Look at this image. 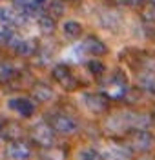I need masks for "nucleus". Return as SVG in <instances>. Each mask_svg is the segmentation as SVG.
I'll list each match as a JSON object with an SVG mask.
<instances>
[{
  "instance_id": "23",
  "label": "nucleus",
  "mask_w": 155,
  "mask_h": 160,
  "mask_svg": "<svg viewBox=\"0 0 155 160\" xmlns=\"http://www.w3.org/2000/svg\"><path fill=\"white\" fill-rule=\"evenodd\" d=\"M60 86H62V88H64L66 91H73L75 88H77V86H79V82H77V78H75L73 75H70L68 78H64V80L60 82Z\"/></svg>"
},
{
  "instance_id": "7",
  "label": "nucleus",
  "mask_w": 155,
  "mask_h": 160,
  "mask_svg": "<svg viewBox=\"0 0 155 160\" xmlns=\"http://www.w3.org/2000/svg\"><path fill=\"white\" fill-rule=\"evenodd\" d=\"M8 106H9L13 111H17L18 115L22 117H31L33 113H35V106H33V102L29 98H11L8 102Z\"/></svg>"
},
{
  "instance_id": "17",
  "label": "nucleus",
  "mask_w": 155,
  "mask_h": 160,
  "mask_svg": "<svg viewBox=\"0 0 155 160\" xmlns=\"http://www.w3.org/2000/svg\"><path fill=\"white\" fill-rule=\"evenodd\" d=\"M0 24H17V13L11 8H0Z\"/></svg>"
},
{
  "instance_id": "15",
  "label": "nucleus",
  "mask_w": 155,
  "mask_h": 160,
  "mask_svg": "<svg viewBox=\"0 0 155 160\" xmlns=\"http://www.w3.org/2000/svg\"><path fill=\"white\" fill-rule=\"evenodd\" d=\"M70 75H71V69H70L66 64H57V66L53 68V71H51V77L57 80L59 84H60L64 78H68Z\"/></svg>"
},
{
  "instance_id": "13",
  "label": "nucleus",
  "mask_w": 155,
  "mask_h": 160,
  "mask_svg": "<svg viewBox=\"0 0 155 160\" xmlns=\"http://www.w3.org/2000/svg\"><path fill=\"white\" fill-rule=\"evenodd\" d=\"M15 51H17L20 57H29V55H33V53L37 51V44H35V40H20V42L17 44Z\"/></svg>"
},
{
  "instance_id": "4",
  "label": "nucleus",
  "mask_w": 155,
  "mask_h": 160,
  "mask_svg": "<svg viewBox=\"0 0 155 160\" xmlns=\"http://www.w3.org/2000/svg\"><path fill=\"white\" fill-rule=\"evenodd\" d=\"M51 128L55 131L62 133V135H71V133H75L79 129V124H77V120L73 117L59 113V115H55L51 118Z\"/></svg>"
},
{
  "instance_id": "24",
  "label": "nucleus",
  "mask_w": 155,
  "mask_h": 160,
  "mask_svg": "<svg viewBox=\"0 0 155 160\" xmlns=\"http://www.w3.org/2000/svg\"><path fill=\"white\" fill-rule=\"evenodd\" d=\"M144 0H126V4L128 6H132V8H137V6H141Z\"/></svg>"
},
{
  "instance_id": "22",
  "label": "nucleus",
  "mask_w": 155,
  "mask_h": 160,
  "mask_svg": "<svg viewBox=\"0 0 155 160\" xmlns=\"http://www.w3.org/2000/svg\"><path fill=\"white\" fill-rule=\"evenodd\" d=\"M11 37H13V31L6 24H0V44H8Z\"/></svg>"
},
{
  "instance_id": "6",
  "label": "nucleus",
  "mask_w": 155,
  "mask_h": 160,
  "mask_svg": "<svg viewBox=\"0 0 155 160\" xmlns=\"http://www.w3.org/2000/svg\"><path fill=\"white\" fill-rule=\"evenodd\" d=\"M82 48L88 51V53L95 55V57H101V55H106V53H108V46H106L101 38L93 37V35H90V37H86V38H84Z\"/></svg>"
},
{
  "instance_id": "10",
  "label": "nucleus",
  "mask_w": 155,
  "mask_h": 160,
  "mask_svg": "<svg viewBox=\"0 0 155 160\" xmlns=\"http://www.w3.org/2000/svg\"><path fill=\"white\" fill-rule=\"evenodd\" d=\"M101 26L106 28V29L115 31L119 26H121V17H119L115 11H108V13L101 15Z\"/></svg>"
},
{
  "instance_id": "21",
  "label": "nucleus",
  "mask_w": 155,
  "mask_h": 160,
  "mask_svg": "<svg viewBox=\"0 0 155 160\" xmlns=\"http://www.w3.org/2000/svg\"><path fill=\"white\" fill-rule=\"evenodd\" d=\"M80 160H104V158H102V153H101V151L84 149L82 153H80Z\"/></svg>"
},
{
  "instance_id": "19",
  "label": "nucleus",
  "mask_w": 155,
  "mask_h": 160,
  "mask_svg": "<svg viewBox=\"0 0 155 160\" xmlns=\"http://www.w3.org/2000/svg\"><path fill=\"white\" fill-rule=\"evenodd\" d=\"M49 15L53 18H59L64 15V2L62 0H51L49 2Z\"/></svg>"
},
{
  "instance_id": "20",
  "label": "nucleus",
  "mask_w": 155,
  "mask_h": 160,
  "mask_svg": "<svg viewBox=\"0 0 155 160\" xmlns=\"http://www.w3.org/2000/svg\"><path fill=\"white\" fill-rule=\"evenodd\" d=\"M13 77H15V69L11 68L9 64L0 62V80H2V82H6V80H11Z\"/></svg>"
},
{
  "instance_id": "14",
  "label": "nucleus",
  "mask_w": 155,
  "mask_h": 160,
  "mask_svg": "<svg viewBox=\"0 0 155 160\" xmlns=\"http://www.w3.org/2000/svg\"><path fill=\"white\" fill-rule=\"evenodd\" d=\"M39 28L42 29V33H46V35H49L55 31V18H53L51 15H40L39 17Z\"/></svg>"
},
{
  "instance_id": "5",
  "label": "nucleus",
  "mask_w": 155,
  "mask_h": 160,
  "mask_svg": "<svg viewBox=\"0 0 155 160\" xmlns=\"http://www.w3.org/2000/svg\"><path fill=\"white\" fill-rule=\"evenodd\" d=\"M8 153H9L11 158L15 160H28L31 157V148L29 144H26L24 140H15V142L9 144Z\"/></svg>"
},
{
  "instance_id": "12",
  "label": "nucleus",
  "mask_w": 155,
  "mask_h": 160,
  "mask_svg": "<svg viewBox=\"0 0 155 160\" xmlns=\"http://www.w3.org/2000/svg\"><path fill=\"white\" fill-rule=\"evenodd\" d=\"M141 20L146 28H155V6L153 4H146L141 11Z\"/></svg>"
},
{
  "instance_id": "3",
  "label": "nucleus",
  "mask_w": 155,
  "mask_h": 160,
  "mask_svg": "<svg viewBox=\"0 0 155 160\" xmlns=\"http://www.w3.org/2000/svg\"><path fill=\"white\" fill-rule=\"evenodd\" d=\"M31 137H33V140H35L39 146H42V148H51L53 144H55L53 128L49 124H44V122L37 124V126L31 129Z\"/></svg>"
},
{
  "instance_id": "16",
  "label": "nucleus",
  "mask_w": 155,
  "mask_h": 160,
  "mask_svg": "<svg viewBox=\"0 0 155 160\" xmlns=\"http://www.w3.org/2000/svg\"><path fill=\"white\" fill-rule=\"evenodd\" d=\"M104 160H130V155H128V149H111L102 153Z\"/></svg>"
},
{
  "instance_id": "9",
  "label": "nucleus",
  "mask_w": 155,
  "mask_h": 160,
  "mask_svg": "<svg viewBox=\"0 0 155 160\" xmlns=\"http://www.w3.org/2000/svg\"><path fill=\"white\" fill-rule=\"evenodd\" d=\"M139 88L150 95H155V71L139 73Z\"/></svg>"
},
{
  "instance_id": "27",
  "label": "nucleus",
  "mask_w": 155,
  "mask_h": 160,
  "mask_svg": "<svg viewBox=\"0 0 155 160\" xmlns=\"http://www.w3.org/2000/svg\"><path fill=\"white\" fill-rule=\"evenodd\" d=\"M148 4H153L155 6V0H148Z\"/></svg>"
},
{
  "instance_id": "18",
  "label": "nucleus",
  "mask_w": 155,
  "mask_h": 160,
  "mask_svg": "<svg viewBox=\"0 0 155 160\" xmlns=\"http://www.w3.org/2000/svg\"><path fill=\"white\" fill-rule=\"evenodd\" d=\"M88 71L91 73L93 77H101L104 71H106V68H104V64L101 62V60H97V58H93L88 62Z\"/></svg>"
},
{
  "instance_id": "26",
  "label": "nucleus",
  "mask_w": 155,
  "mask_h": 160,
  "mask_svg": "<svg viewBox=\"0 0 155 160\" xmlns=\"http://www.w3.org/2000/svg\"><path fill=\"white\" fill-rule=\"evenodd\" d=\"M35 2H37L39 6H44V4H46V0H35Z\"/></svg>"
},
{
  "instance_id": "1",
  "label": "nucleus",
  "mask_w": 155,
  "mask_h": 160,
  "mask_svg": "<svg viewBox=\"0 0 155 160\" xmlns=\"http://www.w3.org/2000/svg\"><path fill=\"white\" fill-rule=\"evenodd\" d=\"M128 148L135 153H148L153 148V137L146 129H130L128 131Z\"/></svg>"
},
{
  "instance_id": "8",
  "label": "nucleus",
  "mask_w": 155,
  "mask_h": 160,
  "mask_svg": "<svg viewBox=\"0 0 155 160\" xmlns=\"http://www.w3.org/2000/svg\"><path fill=\"white\" fill-rule=\"evenodd\" d=\"M31 95H33V98L39 100V102H49L55 93H53V89L48 86V84L37 82V84L33 86V89H31Z\"/></svg>"
},
{
  "instance_id": "2",
  "label": "nucleus",
  "mask_w": 155,
  "mask_h": 160,
  "mask_svg": "<svg viewBox=\"0 0 155 160\" xmlns=\"http://www.w3.org/2000/svg\"><path fill=\"white\" fill-rule=\"evenodd\" d=\"M82 102L93 113H104L110 109V97L104 93H84Z\"/></svg>"
},
{
  "instance_id": "11",
  "label": "nucleus",
  "mask_w": 155,
  "mask_h": 160,
  "mask_svg": "<svg viewBox=\"0 0 155 160\" xmlns=\"http://www.w3.org/2000/svg\"><path fill=\"white\" fill-rule=\"evenodd\" d=\"M62 31L68 38H79L82 35V26L77 20H66L64 26H62Z\"/></svg>"
},
{
  "instance_id": "25",
  "label": "nucleus",
  "mask_w": 155,
  "mask_h": 160,
  "mask_svg": "<svg viewBox=\"0 0 155 160\" xmlns=\"http://www.w3.org/2000/svg\"><path fill=\"white\" fill-rule=\"evenodd\" d=\"M13 2H15V4H26L28 0H13Z\"/></svg>"
}]
</instances>
